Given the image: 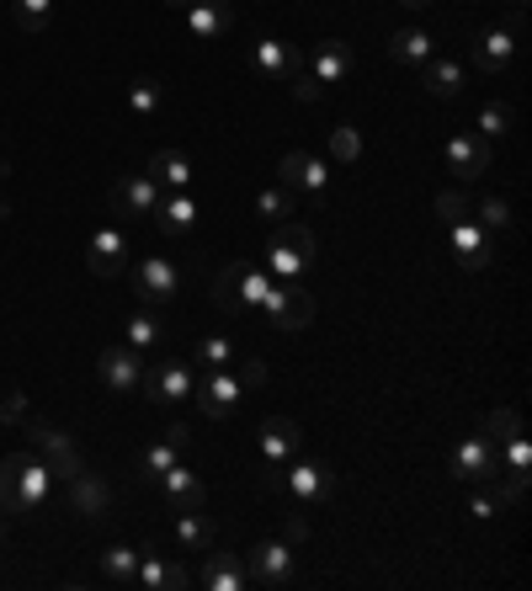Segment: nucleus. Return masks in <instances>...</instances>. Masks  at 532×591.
I'll use <instances>...</instances> for the list:
<instances>
[{
  "mask_svg": "<svg viewBox=\"0 0 532 591\" xmlns=\"http://www.w3.org/2000/svg\"><path fill=\"white\" fill-rule=\"evenodd\" d=\"M53 491V469L43 453H11L0 459V512L6 518H32Z\"/></svg>",
  "mask_w": 532,
  "mask_h": 591,
  "instance_id": "obj_1",
  "label": "nucleus"
},
{
  "mask_svg": "<svg viewBox=\"0 0 532 591\" xmlns=\"http://www.w3.org/2000/svg\"><path fill=\"white\" fill-rule=\"evenodd\" d=\"M272 272L250 267V262H229V267L214 277V304L224 315H245V309H262V298L272 294Z\"/></svg>",
  "mask_w": 532,
  "mask_h": 591,
  "instance_id": "obj_2",
  "label": "nucleus"
},
{
  "mask_svg": "<svg viewBox=\"0 0 532 591\" xmlns=\"http://www.w3.org/2000/svg\"><path fill=\"white\" fill-rule=\"evenodd\" d=\"M22 432H27V437H32V447L43 453V464L53 469V480H65V485H70L75 474L86 469V453H80V447H75L70 437H65V432H59V426H53L49 416H38V411H27V416H22Z\"/></svg>",
  "mask_w": 532,
  "mask_h": 591,
  "instance_id": "obj_3",
  "label": "nucleus"
},
{
  "mask_svg": "<svg viewBox=\"0 0 532 591\" xmlns=\"http://www.w3.org/2000/svg\"><path fill=\"white\" fill-rule=\"evenodd\" d=\"M315 262V229L309 224H272V240H266V272L272 277H298V272Z\"/></svg>",
  "mask_w": 532,
  "mask_h": 591,
  "instance_id": "obj_4",
  "label": "nucleus"
},
{
  "mask_svg": "<svg viewBox=\"0 0 532 591\" xmlns=\"http://www.w3.org/2000/svg\"><path fill=\"white\" fill-rule=\"evenodd\" d=\"M331 491H336V474H331V464L298 459V453H293L288 464H283V474H277V495H288L293 506H315V501H325Z\"/></svg>",
  "mask_w": 532,
  "mask_h": 591,
  "instance_id": "obj_5",
  "label": "nucleus"
},
{
  "mask_svg": "<svg viewBox=\"0 0 532 591\" xmlns=\"http://www.w3.org/2000/svg\"><path fill=\"white\" fill-rule=\"evenodd\" d=\"M262 315L272 331H304L315 321V298H309V288H298L293 277H277L272 294L262 298Z\"/></svg>",
  "mask_w": 532,
  "mask_h": 591,
  "instance_id": "obj_6",
  "label": "nucleus"
},
{
  "mask_svg": "<svg viewBox=\"0 0 532 591\" xmlns=\"http://www.w3.org/2000/svg\"><path fill=\"white\" fill-rule=\"evenodd\" d=\"M139 390H145L155 405H181V400H193V390H197V368L181 363V357H160V363H149V368L139 373Z\"/></svg>",
  "mask_w": 532,
  "mask_h": 591,
  "instance_id": "obj_7",
  "label": "nucleus"
},
{
  "mask_svg": "<svg viewBox=\"0 0 532 591\" xmlns=\"http://www.w3.org/2000/svg\"><path fill=\"white\" fill-rule=\"evenodd\" d=\"M128 288L139 304H170V298H181V267L170 256H145L128 272Z\"/></svg>",
  "mask_w": 532,
  "mask_h": 591,
  "instance_id": "obj_8",
  "label": "nucleus"
},
{
  "mask_svg": "<svg viewBox=\"0 0 532 591\" xmlns=\"http://www.w3.org/2000/svg\"><path fill=\"white\" fill-rule=\"evenodd\" d=\"M240 394H245V384L235 378V373H224V368H214V373H197V390H193V400L203 405V416L214 421V426H224V421L235 416Z\"/></svg>",
  "mask_w": 532,
  "mask_h": 591,
  "instance_id": "obj_9",
  "label": "nucleus"
},
{
  "mask_svg": "<svg viewBox=\"0 0 532 591\" xmlns=\"http://www.w3.org/2000/svg\"><path fill=\"white\" fill-rule=\"evenodd\" d=\"M245 565V581H250V587H288L293 581V543H256V549H250V554H245L240 560Z\"/></svg>",
  "mask_w": 532,
  "mask_h": 591,
  "instance_id": "obj_10",
  "label": "nucleus"
},
{
  "mask_svg": "<svg viewBox=\"0 0 532 591\" xmlns=\"http://www.w3.org/2000/svg\"><path fill=\"white\" fill-rule=\"evenodd\" d=\"M453 474L459 480H469V485H495L501 480V453H495V443L490 437H463L459 447H453Z\"/></svg>",
  "mask_w": 532,
  "mask_h": 591,
  "instance_id": "obj_11",
  "label": "nucleus"
},
{
  "mask_svg": "<svg viewBox=\"0 0 532 591\" xmlns=\"http://www.w3.org/2000/svg\"><path fill=\"white\" fill-rule=\"evenodd\" d=\"M160 181L149 171H134V176H122V181H112V193H107V203L118 208V219H149L155 214V203H160Z\"/></svg>",
  "mask_w": 532,
  "mask_h": 591,
  "instance_id": "obj_12",
  "label": "nucleus"
},
{
  "mask_svg": "<svg viewBox=\"0 0 532 591\" xmlns=\"http://www.w3.org/2000/svg\"><path fill=\"white\" fill-rule=\"evenodd\" d=\"M193 587H203V591H245L240 554H229V549H218V543L208 549V554H197Z\"/></svg>",
  "mask_w": 532,
  "mask_h": 591,
  "instance_id": "obj_13",
  "label": "nucleus"
},
{
  "mask_svg": "<svg viewBox=\"0 0 532 591\" xmlns=\"http://www.w3.org/2000/svg\"><path fill=\"white\" fill-rule=\"evenodd\" d=\"M277 171H283V187H288V193H304L309 203H319L325 187H331V166L315 160V155H304V149H288Z\"/></svg>",
  "mask_w": 532,
  "mask_h": 591,
  "instance_id": "obj_14",
  "label": "nucleus"
},
{
  "mask_svg": "<svg viewBox=\"0 0 532 591\" xmlns=\"http://www.w3.org/2000/svg\"><path fill=\"white\" fill-rule=\"evenodd\" d=\"M134 587H139V591H160V587H166V591H187V587H193V570L160 560V549L145 543V549H139V570H134Z\"/></svg>",
  "mask_w": 532,
  "mask_h": 591,
  "instance_id": "obj_15",
  "label": "nucleus"
},
{
  "mask_svg": "<svg viewBox=\"0 0 532 591\" xmlns=\"http://www.w3.org/2000/svg\"><path fill=\"white\" fill-rule=\"evenodd\" d=\"M490 160H495V149L480 134H453L447 139V171L459 176V181H480L490 171Z\"/></svg>",
  "mask_w": 532,
  "mask_h": 591,
  "instance_id": "obj_16",
  "label": "nucleus"
},
{
  "mask_svg": "<svg viewBox=\"0 0 532 591\" xmlns=\"http://www.w3.org/2000/svg\"><path fill=\"white\" fill-rule=\"evenodd\" d=\"M97 373H101V384L107 390H139V373H145V363H139V352L128 342H112V346H101V357H97Z\"/></svg>",
  "mask_w": 532,
  "mask_h": 591,
  "instance_id": "obj_17",
  "label": "nucleus"
},
{
  "mask_svg": "<svg viewBox=\"0 0 532 591\" xmlns=\"http://www.w3.org/2000/svg\"><path fill=\"white\" fill-rule=\"evenodd\" d=\"M187 32L203 38V43H218L235 32V6L229 0H193L187 6Z\"/></svg>",
  "mask_w": 532,
  "mask_h": 591,
  "instance_id": "obj_18",
  "label": "nucleus"
},
{
  "mask_svg": "<svg viewBox=\"0 0 532 591\" xmlns=\"http://www.w3.org/2000/svg\"><path fill=\"white\" fill-rule=\"evenodd\" d=\"M447 235H453V256H459L463 272H484L490 262H495V250H490V229H480L474 219L447 224Z\"/></svg>",
  "mask_w": 532,
  "mask_h": 591,
  "instance_id": "obj_19",
  "label": "nucleus"
},
{
  "mask_svg": "<svg viewBox=\"0 0 532 591\" xmlns=\"http://www.w3.org/2000/svg\"><path fill=\"white\" fill-rule=\"evenodd\" d=\"M70 506L91 522H101L107 512H112V491H107V480H101L97 469H80V474L70 480Z\"/></svg>",
  "mask_w": 532,
  "mask_h": 591,
  "instance_id": "obj_20",
  "label": "nucleus"
},
{
  "mask_svg": "<svg viewBox=\"0 0 532 591\" xmlns=\"http://www.w3.org/2000/svg\"><path fill=\"white\" fill-rule=\"evenodd\" d=\"M298 443H304L298 421H288V416H272V421L262 426V469L288 464L293 453H298Z\"/></svg>",
  "mask_w": 532,
  "mask_h": 591,
  "instance_id": "obj_21",
  "label": "nucleus"
},
{
  "mask_svg": "<svg viewBox=\"0 0 532 591\" xmlns=\"http://www.w3.org/2000/svg\"><path fill=\"white\" fill-rule=\"evenodd\" d=\"M352 65H357V53H352L346 38H331V43H319V49L309 53V75H315L319 86H341V80L352 75Z\"/></svg>",
  "mask_w": 532,
  "mask_h": 591,
  "instance_id": "obj_22",
  "label": "nucleus"
},
{
  "mask_svg": "<svg viewBox=\"0 0 532 591\" xmlns=\"http://www.w3.org/2000/svg\"><path fill=\"white\" fill-rule=\"evenodd\" d=\"M149 219H160V235L181 240V235H193V224H197V197L193 193H160V203H155Z\"/></svg>",
  "mask_w": 532,
  "mask_h": 591,
  "instance_id": "obj_23",
  "label": "nucleus"
},
{
  "mask_svg": "<svg viewBox=\"0 0 532 591\" xmlns=\"http://www.w3.org/2000/svg\"><path fill=\"white\" fill-rule=\"evenodd\" d=\"M511 59H516V32H511V27H490L480 43H474V65H480L490 80H495V75H506Z\"/></svg>",
  "mask_w": 532,
  "mask_h": 591,
  "instance_id": "obj_24",
  "label": "nucleus"
},
{
  "mask_svg": "<svg viewBox=\"0 0 532 591\" xmlns=\"http://www.w3.org/2000/svg\"><path fill=\"white\" fill-rule=\"evenodd\" d=\"M214 543H218V528L203 518V506H187V512H176V549H181L187 560L208 554Z\"/></svg>",
  "mask_w": 532,
  "mask_h": 591,
  "instance_id": "obj_25",
  "label": "nucleus"
},
{
  "mask_svg": "<svg viewBox=\"0 0 532 591\" xmlns=\"http://www.w3.org/2000/svg\"><path fill=\"white\" fill-rule=\"evenodd\" d=\"M155 485H160V495H166V506H170V512H187V506H203V501H208V491H203V480H197L193 469H181V464H170L166 474L155 480Z\"/></svg>",
  "mask_w": 532,
  "mask_h": 591,
  "instance_id": "obj_26",
  "label": "nucleus"
},
{
  "mask_svg": "<svg viewBox=\"0 0 532 591\" xmlns=\"http://www.w3.org/2000/svg\"><path fill=\"white\" fill-rule=\"evenodd\" d=\"M421 80H426V91L436 101H459L469 91V70H463L459 59H426L421 65Z\"/></svg>",
  "mask_w": 532,
  "mask_h": 591,
  "instance_id": "obj_27",
  "label": "nucleus"
},
{
  "mask_svg": "<svg viewBox=\"0 0 532 591\" xmlns=\"http://www.w3.org/2000/svg\"><path fill=\"white\" fill-rule=\"evenodd\" d=\"M149 176H155L166 193H193V181H197L193 160H187L181 149H155V155H149Z\"/></svg>",
  "mask_w": 532,
  "mask_h": 591,
  "instance_id": "obj_28",
  "label": "nucleus"
},
{
  "mask_svg": "<svg viewBox=\"0 0 532 591\" xmlns=\"http://www.w3.org/2000/svg\"><path fill=\"white\" fill-rule=\"evenodd\" d=\"M91 272L97 277H122L128 272V240H122L118 229H101L97 240H91Z\"/></svg>",
  "mask_w": 532,
  "mask_h": 591,
  "instance_id": "obj_29",
  "label": "nucleus"
},
{
  "mask_svg": "<svg viewBox=\"0 0 532 591\" xmlns=\"http://www.w3.org/2000/svg\"><path fill=\"white\" fill-rule=\"evenodd\" d=\"M388 59H400V65H426V59H436L432 49V32H421V27H400L394 38H388Z\"/></svg>",
  "mask_w": 532,
  "mask_h": 591,
  "instance_id": "obj_30",
  "label": "nucleus"
},
{
  "mask_svg": "<svg viewBox=\"0 0 532 591\" xmlns=\"http://www.w3.org/2000/svg\"><path fill=\"white\" fill-rule=\"evenodd\" d=\"M298 65H304V59H298L288 43H277V38H262V43H256V70H262L266 80H288Z\"/></svg>",
  "mask_w": 532,
  "mask_h": 591,
  "instance_id": "obj_31",
  "label": "nucleus"
},
{
  "mask_svg": "<svg viewBox=\"0 0 532 591\" xmlns=\"http://www.w3.org/2000/svg\"><path fill=\"white\" fill-rule=\"evenodd\" d=\"M122 342L134 346V352H155V346L166 342V325H160V315L139 309V315H128V325H122Z\"/></svg>",
  "mask_w": 532,
  "mask_h": 591,
  "instance_id": "obj_32",
  "label": "nucleus"
},
{
  "mask_svg": "<svg viewBox=\"0 0 532 591\" xmlns=\"http://www.w3.org/2000/svg\"><path fill=\"white\" fill-rule=\"evenodd\" d=\"M11 22H17V32H49L53 22V0H11Z\"/></svg>",
  "mask_w": 532,
  "mask_h": 591,
  "instance_id": "obj_33",
  "label": "nucleus"
},
{
  "mask_svg": "<svg viewBox=\"0 0 532 591\" xmlns=\"http://www.w3.org/2000/svg\"><path fill=\"white\" fill-rule=\"evenodd\" d=\"M160 101H166V91H160V80H155V75H139V80L128 86V112H134V118H155V112H160Z\"/></svg>",
  "mask_w": 532,
  "mask_h": 591,
  "instance_id": "obj_34",
  "label": "nucleus"
},
{
  "mask_svg": "<svg viewBox=\"0 0 532 591\" xmlns=\"http://www.w3.org/2000/svg\"><path fill=\"white\" fill-rule=\"evenodd\" d=\"M484 437H490V443L501 447V443H511V437H516V432H528V426H522V411H516V405H501V411H484Z\"/></svg>",
  "mask_w": 532,
  "mask_h": 591,
  "instance_id": "obj_35",
  "label": "nucleus"
},
{
  "mask_svg": "<svg viewBox=\"0 0 532 591\" xmlns=\"http://www.w3.org/2000/svg\"><path fill=\"white\" fill-rule=\"evenodd\" d=\"M170 464H181V447L170 443V437H160V443L145 447V459H139V480H149V485H155V480H160Z\"/></svg>",
  "mask_w": 532,
  "mask_h": 591,
  "instance_id": "obj_36",
  "label": "nucleus"
},
{
  "mask_svg": "<svg viewBox=\"0 0 532 591\" xmlns=\"http://www.w3.org/2000/svg\"><path fill=\"white\" fill-rule=\"evenodd\" d=\"M134 570H139V549L112 543V549L101 554V575H107V581H118V587H134Z\"/></svg>",
  "mask_w": 532,
  "mask_h": 591,
  "instance_id": "obj_37",
  "label": "nucleus"
},
{
  "mask_svg": "<svg viewBox=\"0 0 532 591\" xmlns=\"http://www.w3.org/2000/svg\"><path fill=\"white\" fill-rule=\"evenodd\" d=\"M256 214H262L266 224H288L293 214H298V203H293L288 187H266V193H256Z\"/></svg>",
  "mask_w": 532,
  "mask_h": 591,
  "instance_id": "obj_38",
  "label": "nucleus"
},
{
  "mask_svg": "<svg viewBox=\"0 0 532 591\" xmlns=\"http://www.w3.org/2000/svg\"><path fill=\"white\" fill-rule=\"evenodd\" d=\"M511 124H516V112H511L506 101H484L480 118H474V128H480V139H506Z\"/></svg>",
  "mask_w": 532,
  "mask_h": 591,
  "instance_id": "obj_39",
  "label": "nucleus"
},
{
  "mask_svg": "<svg viewBox=\"0 0 532 591\" xmlns=\"http://www.w3.org/2000/svg\"><path fill=\"white\" fill-rule=\"evenodd\" d=\"M229 357H235V342H229V336H203V342H197V352H193V368L197 373H214V368H224Z\"/></svg>",
  "mask_w": 532,
  "mask_h": 591,
  "instance_id": "obj_40",
  "label": "nucleus"
},
{
  "mask_svg": "<svg viewBox=\"0 0 532 591\" xmlns=\"http://www.w3.org/2000/svg\"><path fill=\"white\" fill-rule=\"evenodd\" d=\"M436 219L442 224H459V219H469L474 214V203H469V193H459V187H447V193H436Z\"/></svg>",
  "mask_w": 532,
  "mask_h": 591,
  "instance_id": "obj_41",
  "label": "nucleus"
},
{
  "mask_svg": "<svg viewBox=\"0 0 532 591\" xmlns=\"http://www.w3.org/2000/svg\"><path fill=\"white\" fill-rule=\"evenodd\" d=\"M331 155H336L341 166H352V160L363 155V139H357V128H352V124L331 128Z\"/></svg>",
  "mask_w": 532,
  "mask_h": 591,
  "instance_id": "obj_42",
  "label": "nucleus"
},
{
  "mask_svg": "<svg viewBox=\"0 0 532 591\" xmlns=\"http://www.w3.org/2000/svg\"><path fill=\"white\" fill-rule=\"evenodd\" d=\"M480 229H490V235L511 229V203H506V197H484V203H480Z\"/></svg>",
  "mask_w": 532,
  "mask_h": 591,
  "instance_id": "obj_43",
  "label": "nucleus"
},
{
  "mask_svg": "<svg viewBox=\"0 0 532 591\" xmlns=\"http://www.w3.org/2000/svg\"><path fill=\"white\" fill-rule=\"evenodd\" d=\"M27 411H32V405H27L22 390H6V394H0V426H22Z\"/></svg>",
  "mask_w": 532,
  "mask_h": 591,
  "instance_id": "obj_44",
  "label": "nucleus"
},
{
  "mask_svg": "<svg viewBox=\"0 0 532 591\" xmlns=\"http://www.w3.org/2000/svg\"><path fill=\"white\" fill-rule=\"evenodd\" d=\"M288 91H293V101H304V107H309V101H319V97H325V86H319V80H315V75H309V70H293Z\"/></svg>",
  "mask_w": 532,
  "mask_h": 591,
  "instance_id": "obj_45",
  "label": "nucleus"
},
{
  "mask_svg": "<svg viewBox=\"0 0 532 591\" xmlns=\"http://www.w3.org/2000/svg\"><path fill=\"white\" fill-rule=\"evenodd\" d=\"M469 512H474V518H495V512H506V501H501V491H480L474 495V506H469Z\"/></svg>",
  "mask_w": 532,
  "mask_h": 591,
  "instance_id": "obj_46",
  "label": "nucleus"
},
{
  "mask_svg": "<svg viewBox=\"0 0 532 591\" xmlns=\"http://www.w3.org/2000/svg\"><path fill=\"white\" fill-rule=\"evenodd\" d=\"M309 539V522L298 518V512H288V518H283V543H304Z\"/></svg>",
  "mask_w": 532,
  "mask_h": 591,
  "instance_id": "obj_47",
  "label": "nucleus"
},
{
  "mask_svg": "<svg viewBox=\"0 0 532 591\" xmlns=\"http://www.w3.org/2000/svg\"><path fill=\"white\" fill-rule=\"evenodd\" d=\"M240 384H245V390H256V384H266V363H262V357H245Z\"/></svg>",
  "mask_w": 532,
  "mask_h": 591,
  "instance_id": "obj_48",
  "label": "nucleus"
},
{
  "mask_svg": "<svg viewBox=\"0 0 532 591\" xmlns=\"http://www.w3.org/2000/svg\"><path fill=\"white\" fill-rule=\"evenodd\" d=\"M166 437L187 453V447H193V426H187V421H166Z\"/></svg>",
  "mask_w": 532,
  "mask_h": 591,
  "instance_id": "obj_49",
  "label": "nucleus"
},
{
  "mask_svg": "<svg viewBox=\"0 0 532 591\" xmlns=\"http://www.w3.org/2000/svg\"><path fill=\"white\" fill-rule=\"evenodd\" d=\"M400 6H411V11H421V6H436V0H400Z\"/></svg>",
  "mask_w": 532,
  "mask_h": 591,
  "instance_id": "obj_50",
  "label": "nucleus"
},
{
  "mask_svg": "<svg viewBox=\"0 0 532 591\" xmlns=\"http://www.w3.org/2000/svg\"><path fill=\"white\" fill-rule=\"evenodd\" d=\"M11 219V203H6V197H0V224Z\"/></svg>",
  "mask_w": 532,
  "mask_h": 591,
  "instance_id": "obj_51",
  "label": "nucleus"
},
{
  "mask_svg": "<svg viewBox=\"0 0 532 591\" xmlns=\"http://www.w3.org/2000/svg\"><path fill=\"white\" fill-rule=\"evenodd\" d=\"M160 6H181V11H187V6H193V0H160Z\"/></svg>",
  "mask_w": 532,
  "mask_h": 591,
  "instance_id": "obj_52",
  "label": "nucleus"
},
{
  "mask_svg": "<svg viewBox=\"0 0 532 591\" xmlns=\"http://www.w3.org/2000/svg\"><path fill=\"white\" fill-rule=\"evenodd\" d=\"M0 543H6V512H0Z\"/></svg>",
  "mask_w": 532,
  "mask_h": 591,
  "instance_id": "obj_53",
  "label": "nucleus"
},
{
  "mask_svg": "<svg viewBox=\"0 0 532 591\" xmlns=\"http://www.w3.org/2000/svg\"><path fill=\"white\" fill-rule=\"evenodd\" d=\"M511 6H516V11H522V6H528V0H511Z\"/></svg>",
  "mask_w": 532,
  "mask_h": 591,
  "instance_id": "obj_54",
  "label": "nucleus"
}]
</instances>
